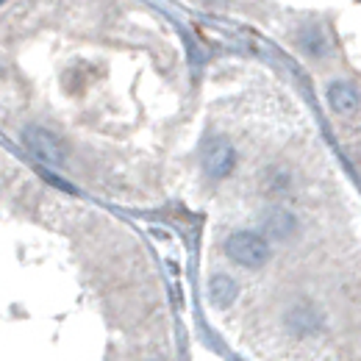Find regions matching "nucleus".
Here are the masks:
<instances>
[{"mask_svg":"<svg viewBox=\"0 0 361 361\" xmlns=\"http://www.w3.org/2000/svg\"><path fill=\"white\" fill-rule=\"evenodd\" d=\"M295 231V217L283 209H272L267 214V236L270 239H286Z\"/></svg>","mask_w":361,"mask_h":361,"instance_id":"nucleus-4","label":"nucleus"},{"mask_svg":"<svg viewBox=\"0 0 361 361\" xmlns=\"http://www.w3.org/2000/svg\"><path fill=\"white\" fill-rule=\"evenodd\" d=\"M303 45H306V50L312 53V56H325L328 53V37L322 34V28L319 25H309L306 31H303Z\"/></svg>","mask_w":361,"mask_h":361,"instance_id":"nucleus-6","label":"nucleus"},{"mask_svg":"<svg viewBox=\"0 0 361 361\" xmlns=\"http://www.w3.org/2000/svg\"><path fill=\"white\" fill-rule=\"evenodd\" d=\"M325 100L339 117H356L361 111V92L348 81H331L325 90Z\"/></svg>","mask_w":361,"mask_h":361,"instance_id":"nucleus-3","label":"nucleus"},{"mask_svg":"<svg viewBox=\"0 0 361 361\" xmlns=\"http://www.w3.org/2000/svg\"><path fill=\"white\" fill-rule=\"evenodd\" d=\"M226 253H228V259H233L236 264L262 267V264L267 262L270 245L264 242V236H259V233H253V231H242V233H233L226 242Z\"/></svg>","mask_w":361,"mask_h":361,"instance_id":"nucleus-1","label":"nucleus"},{"mask_svg":"<svg viewBox=\"0 0 361 361\" xmlns=\"http://www.w3.org/2000/svg\"><path fill=\"white\" fill-rule=\"evenodd\" d=\"M200 164H203V170H206L209 176H214V178L228 176V173L233 170V164H236V150L228 145L226 139L212 136V139H206L203 147H200Z\"/></svg>","mask_w":361,"mask_h":361,"instance_id":"nucleus-2","label":"nucleus"},{"mask_svg":"<svg viewBox=\"0 0 361 361\" xmlns=\"http://www.w3.org/2000/svg\"><path fill=\"white\" fill-rule=\"evenodd\" d=\"M25 142L31 145L34 153H39V156H45V159H56V153H59L56 136H50L47 131H31V134H25Z\"/></svg>","mask_w":361,"mask_h":361,"instance_id":"nucleus-5","label":"nucleus"}]
</instances>
